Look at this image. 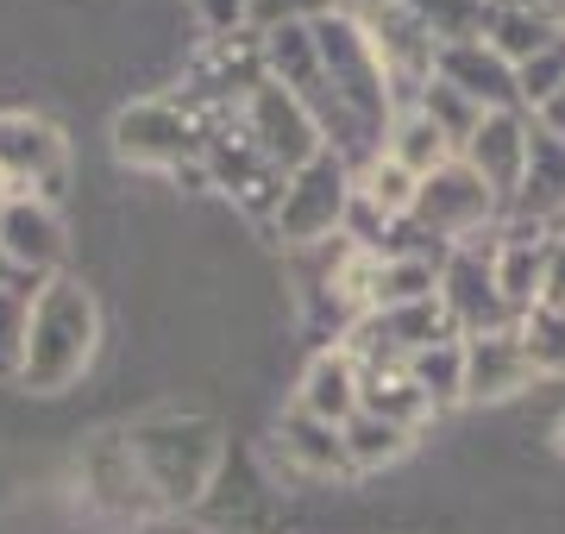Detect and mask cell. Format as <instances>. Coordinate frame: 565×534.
<instances>
[{
	"label": "cell",
	"instance_id": "6",
	"mask_svg": "<svg viewBox=\"0 0 565 534\" xmlns=\"http://www.w3.org/2000/svg\"><path fill=\"white\" fill-rule=\"evenodd\" d=\"M359 403H364V371H359V359H352L345 346L315 352V365H308V377H302L296 409L315 415V421H327V428H345V421L359 415Z\"/></svg>",
	"mask_w": 565,
	"mask_h": 534
},
{
	"label": "cell",
	"instance_id": "11",
	"mask_svg": "<svg viewBox=\"0 0 565 534\" xmlns=\"http://www.w3.org/2000/svg\"><path fill=\"white\" fill-rule=\"evenodd\" d=\"M340 440H345V459H352V472H371V466H396V459L415 447V428L390 421V415L359 409V415H352V421L340 428Z\"/></svg>",
	"mask_w": 565,
	"mask_h": 534
},
{
	"label": "cell",
	"instance_id": "17",
	"mask_svg": "<svg viewBox=\"0 0 565 534\" xmlns=\"http://www.w3.org/2000/svg\"><path fill=\"white\" fill-rule=\"evenodd\" d=\"M534 126H546V132H559V139H565V88H559V95H546V102L534 107Z\"/></svg>",
	"mask_w": 565,
	"mask_h": 534
},
{
	"label": "cell",
	"instance_id": "3",
	"mask_svg": "<svg viewBox=\"0 0 565 534\" xmlns=\"http://www.w3.org/2000/svg\"><path fill=\"white\" fill-rule=\"evenodd\" d=\"M527 132H534V120H527L522 107H509V114H484L478 120V132L465 139L459 164H471L478 177L490 183V195L503 202H515V189H522V170H527Z\"/></svg>",
	"mask_w": 565,
	"mask_h": 534
},
{
	"label": "cell",
	"instance_id": "5",
	"mask_svg": "<svg viewBox=\"0 0 565 534\" xmlns=\"http://www.w3.org/2000/svg\"><path fill=\"white\" fill-rule=\"evenodd\" d=\"M459 352H465V403H509L534 384L515 328L471 333V340H459Z\"/></svg>",
	"mask_w": 565,
	"mask_h": 534
},
{
	"label": "cell",
	"instance_id": "14",
	"mask_svg": "<svg viewBox=\"0 0 565 534\" xmlns=\"http://www.w3.org/2000/svg\"><path fill=\"white\" fill-rule=\"evenodd\" d=\"M515 88H522V107H527V114H534L546 95H559V88H565V32L546 44L541 57H527L522 70H515Z\"/></svg>",
	"mask_w": 565,
	"mask_h": 534
},
{
	"label": "cell",
	"instance_id": "2",
	"mask_svg": "<svg viewBox=\"0 0 565 534\" xmlns=\"http://www.w3.org/2000/svg\"><path fill=\"white\" fill-rule=\"evenodd\" d=\"M345 207H352V170L321 151L308 158L289 183H282V202H277V226L296 239V246H315V239H340L345 226Z\"/></svg>",
	"mask_w": 565,
	"mask_h": 534
},
{
	"label": "cell",
	"instance_id": "13",
	"mask_svg": "<svg viewBox=\"0 0 565 534\" xmlns=\"http://www.w3.org/2000/svg\"><path fill=\"white\" fill-rule=\"evenodd\" d=\"M515 340L534 377H565V309H527L515 321Z\"/></svg>",
	"mask_w": 565,
	"mask_h": 534
},
{
	"label": "cell",
	"instance_id": "7",
	"mask_svg": "<svg viewBox=\"0 0 565 534\" xmlns=\"http://www.w3.org/2000/svg\"><path fill=\"white\" fill-rule=\"evenodd\" d=\"M527 120H534V114H527ZM559 202H565V139L546 132V126H534V132H527V170H522L515 202H509V221L546 226L559 214Z\"/></svg>",
	"mask_w": 565,
	"mask_h": 534
},
{
	"label": "cell",
	"instance_id": "15",
	"mask_svg": "<svg viewBox=\"0 0 565 534\" xmlns=\"http://www.w3.org/2000/svg\"><path fill=\"white\" fill-rule=\"evenodd\" d=\"M534 309H565V239H546V265H541V296Z\"/></svg>",
	"mask_w": 565,
	"mask_h": 534
},
{
	"label": "cell",
	"instance_id": "4",
	"mask_svg": "<svg viewBox=\"0 0 565 534\" xmlns=\"http://www.w3.org/2000/svg\"><path fill=\"white\" fill-rule=\"evenodd\" d=\"M434 83L459 88L465 102L484 107V114H509V107H522V88H515V63H503L484 39L434 51ZM522 114H527V107H522Z\"/></svg>",
	"mask_w": 565,
	"mask_h": 534
},
{
	"label": "cell",
	"instance_id": "16",
	"mask_svg": "<svg viewBox=\"0 0 565 534\" xmlns=\"http://www.w3.org/2000/svg\"><path fill=\"white\" fill-rule=\"evenodd\" d=\"M264 20H296V13H308V20H321V13H333V0H258Z\"/></svg>",
	"mask_w": 565,
	"mask_h": 534
},
{
	"label": "cell",
	"instance_id": "12",
	"mask_svg": "<svg viewBox=\"0 0 565 534\" xmlns=\"http://www.w3.org/2000/svg\"><path fill=\"white\" fill-rule=\"evenodd\" d=\"M120 151L126 158H145V164H177L182 151H189V126L177 114H163V107H139V114L120 120Z\"/></svg>",
	"mask_w": 565,
	"mask_h": 534
},
{
	"label": "cell",
	"instance_id": "19",
	"mask_svg": "<svg viewBox=\"0 0 565 534\" xmlns=\"http://www.w3.org/2000/svg\"><path fill=\"white\" fill-rule=\"evenodd\" d=\"M553 452H559V459H565V415H559V421H553Z\"/></svg>",
	"mask_w": 565,
	"mask_h": 534
},
{
	"label": "cell",
	"instance_id": "1",
	"mask_svg": "<svg viewBox=\"0 0 565 534\" xmlns=\"http://www.w3.org/2000/svg\"><path fill=\"white\" fill-rule=\"evenodd\" d=\"M497 221H503V202L490 195V183L478 177L471 164H452L434 170V177H422V189H415V207H408V221L422 239H434V246H471V239H484V233H497Z\"/></svg>",
	"mask_w": 565,
	"mask_h": 534
},
{
	"label": "cell",
	"instance_id": "18",
	"mask_svg": "<svg viewBox=\"0 0 565 534\" xmlns=\"http://www.w3.org/2000/svg\"><path fill=\"white\" fill-rule=\"evenodd\" d=\"M546 233H553V239H565V202H559V214L546 221Z\"/></svg>",
	"mask_w": 565,
	"mask_h": 534
},
{
	"label": "cell",
	"instance_id": "9",
	"mask_svg": "<svg viewBox=\"0 0 565 534\" xmlns=\"http://www.w3.org/2000/svg\"><path fill=\"white\" fill-rule=\"evenodd\" d=\"M377 151H384V158H396L408 177H434V170H446L452 158H459V151H452V139L427 120L422 107H403V114L390 120V132H384V145H377Z\"/></svg>",
	"mask_w": 565,
	"mask_h": 534
},
{
	"label": "cell",
	"instance_id": "10",
	"mask_svg": "<svg viewBox=\"0 0 565 534\" xmlns=\"http://www.w3.org/2000/svg\"><path fill=\"white\" fill-rule=\"evenodd\" d=\"M408 20L422 25L427 39L440 44H471L490 32V13H497V0H403Z\"/></svg>",
	"mask_w": 565,
	"mask_h": 534
},
{
	"label": "cell",
	"instance_id": "8",
	"mask_svg": "<svg viewBox=\"0 0 565 534\" xmlns=\"http://www.w3.org/2000/svg\"><path fill=\"white\" fill-rule=\"evenodd\" d=\"M277 440H282V466H289V472H302V478H340V472H352L340 428H327V421H315V415H302V409L282 421Z\"/></svg>",
	"mask_w": 565,
	"mask_h": 534
}]
</instances>
